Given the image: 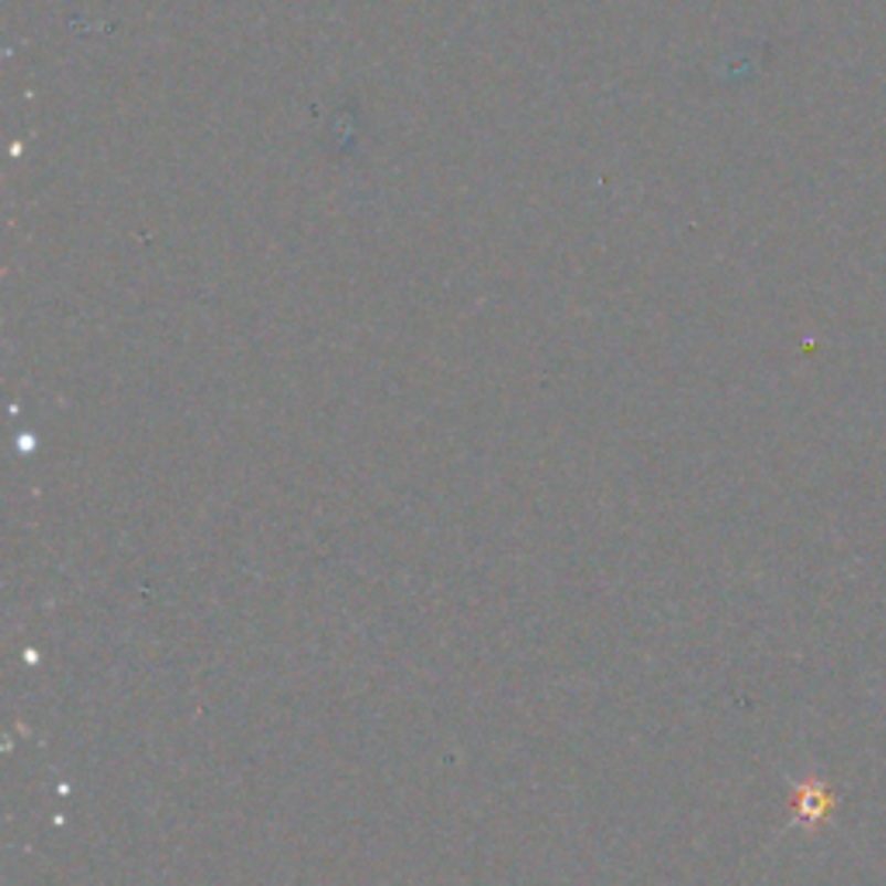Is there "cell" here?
<instances>
[{"instance_id":"6da1fadb","label":"cell","mask_w":886,"mask_h":886,"mask_svg":"<svg viewBox=\"0 0 886 886\" xmlns=\"http://www.w3.org/2000/svg\"><path fill=\"white\" fill-rule=\"evenodd\" d=\"M790 811L797 824H821L831 811H835V793L824 783H800L793 787Z\"/></svg>"}]
</instances>
